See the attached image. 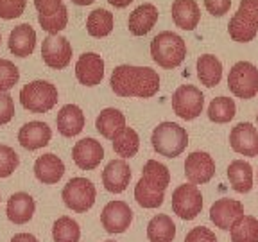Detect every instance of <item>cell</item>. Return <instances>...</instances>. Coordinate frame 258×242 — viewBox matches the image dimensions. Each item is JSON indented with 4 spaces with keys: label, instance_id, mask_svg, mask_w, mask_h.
Listing matches in <instances>:
<instances>
[{
    "label": "cell",
    "instance_id": "obj_1",
    "mask_svg": "<svg viewBox=\"0 0 258 242\" xmlns=\"http://www.w3.org/2000/svg\"><path fill=\"white\" fill-rule=\"evenodd\" d=\"M109 85L118 97H138L151 99L160 90V76L151 67L118 65L111 72Z\"/></svg>",
    "mask_w": 258,
    "mask_h": 242
},
{
    "label": "cell",
    "instance_id": "obj_2",
    "mask_svg": "<svg viewBox=\"0 0 258 242\" xmlns=\"http://www.w3.org/2000/svg\"><path fill=\"white\" fill-rule=\"evenodd\" d=\"M151 56L161 69H176L186 57V43L176 32L163 31L151 41Z\"/></svg>",
    "mask_w": 258,
    "mask_h": 242
},
{
    "label": "cell",
    "instance_id": "obj_3",
    "mask_svg": "<svg viewBox=\"0 0 258 242\" xmlns=\"http://www.w3.org/2000/svg\"><path fill=\"white\" fill-rule=\"evenodd\" d=\"M151 144L158 154L165 158H177L188 145V133L176 122H161L153 129Z\"/></svg>",
    "mask_w": 258,
    "mask_h": 242
},
{
    "label": "cell",
    "instance_id": "obj_4",
    "mask_svg": "<svg viewBox=\"0 0 258 242\" xmlns=\"http://www.w3.org/2000/svg\"><path fill=\"white\" fill-rule=\"evenodd\" d=\"M20 102L31 113H47L57 104V88L48 81H32L20 90Z\"/></svg>",
    "mask_w": 258,
    "mask_h": 242
},
{
    "label": "cell",
    "instance_id": "obj_5",
    "mask_svg": "<svg viewBox=\"0 0 258 242\" xmlns=\"http://www.w3.org/2000/svg\"><path fill=\"white\" fill-rule=\"evenodd\" d=\"M228 88L237 99L249 101L258 95V69L249 61H238L228 74Z\"/></svg>",
    "mask_w": 258,
    "mask_h": 242
},
{
    "label": "cell",
    "instance_id": "obj_6",
    "mask_svg": "<svg viewBox=\"0 0 258 242\" xmlns=\"http://www.w3.org/2000/svg\"><path fill=\"white\" fill-rule=\"evenodd\" d=\"M63 203L69 206L76 214H85L95 205L97 190L90 179L86 177H72L67 185H64L63 192H61Z\"/></svg>",
    "mask_w": 258,
    "mask_h": 242
},
{
    "label": "cell",
    "instance_id": "obj_7",
    "mask_svg": "<svg viewBox=\"0 0 258 242\" xmlns=\"http://www.w3.org/2000/svg\"><path fill=\"white\" fill-rule=\"evenodd\" d=\"M205 95L194 85H181L172 93V109L183 120H194L203 113Z\"/></svg>",
    "mask_w": 258,
    "mask_h": 242
},
{
    "label": "cell",
    "instance_id": "obj_8",
    "mask_svg": "<svg viewBox=\"0 0 258 242\" xmlns=\"http://www.w3.org/2000/svg\"><path fill=\"white\" fill-rule=\"evenodd\" d=\"M203 210V194L198 185L185 183L172 192V212L183 221H192Z\"/></svg>",
    "mask_w": 258,
    "mask_h": 242
},
{
    "label": "cell",
    "instance_id": "obj_9",
    "mask_svg": "<svg viewBox=\"0 0 258 242\" xmlns=\"http://www.w3.org/2000/svg\"><path fill=\"white\" fill-rule=\"evenodd\" d=\"M41 57L47 67L63 70L72 61V45L61 34H48L41 45Z\"/></svg>",
    "mask_w": 258,
    "mask_h": 242
},
{
    "label": "cell",
    "instance_id": "obj_10",
    "mask_svg": "<svg viewBox=\"0 0 258 242\" xmlns=\"http://www.w3.org/2000/svg\"><path fill=\"white\" fill-rule=\"evenodd\" d=\"M244 215H246L244 205L237 199L222 198L210 206V221L214 222L219 230L224 231H230Z\"/></svg>",
    "mask_w": 258,
    "mask_h": 242
},
{
    "label": "cell",
    "instance_id": "obj_11",
    "mask_svg": "<svg viewBox=\"0 0 258 242\" xmlns=\"http://www.w3.org/2000/svg\"><path fill=\"white\" fill-rule=\"evenodd\" d=\"M185 176L192 185H205L215 176V160L206 151H194L185 160Z\"/></svg>",
    "mask_w": 258,
    "mask_h": 242
},
{
    "label": "cell",
    "instance_id": "obj_12",
    "mask_svg": "<svg viewBox=\"0 0 258 242\" xmlns=\"http://www.w3.org/2000/svg\"><path fill=\"white\" fill-rule=\"evenodd\" d=\"M101 222L108 233H124L133 222V210L124 201H109L102 210Z\"/></svg>",
    "mask_w": 258,
    "mask_h": 242
},
{
    "label": "cell",
    "instance_id": "obj_13",
    "mask_svg": "<svg viewBox=\"0 0 258 242\" xmlns=\"http://www.w3.org/2000/svg\"><path fill=\"white\" fill-rule=\"evenodd\" d=\"M230 145L242 156H258V128L251 122H238L230 131Z\"/></svg>",
    "mask_w": 258,
    "mask_h": 242
},
{
    "label": "cell",
    "instance_id": "obj_14",
    "mask_svg": "<svg viewBox=\"0 0 258 242\" xmlns=\"http://www.w3.org/2000/svg\"><path fill=\"white\" fill-rule=\"evenodd\" d=\"M72 158L74 163L79 169L93 170L101 165V161L104 160V147L95 138H83V140L76 142V145H74Z\"/></svg>",
    "mask_w": 258,
    "mask_h": 242
},
{
    "label": "cell",
    "instance_id": "obj_15",
    "mask_svg": "<svg viewBox=\"0 0 258 242\" xmlns=\"http://www.w3.org/2000/svg\"><path fill=\"white\" fill-rule=\"evenodd\" d=\"M76 77L83 86L101 85L104 77V59L97 52H85L76 63Z\"/></svg>",
    "mask_w": 258,
    "mask_h": 242
},
{
    "label": "cell",
    "instance_id": "obj_16",
    "mask_svg": "<svg viewBox=\"0 0 258 242\" xmlns=\"http://www.w3.org/2000/svg\"><path fill=\"white\" fill-rule=\"evenodd\" d=\"M131 182V169L125 160H111L102 170V185L108 192L120 194Z\"/></svg>",
    "mask_w": 258,
    "mask_h": 242
},
{
    "label": "cell",
    "instance_id": "obj_17",
    "mask_svg": "<svg viewBox=\"0 0 258 242\" xmlns=\"http://www.w3.org/2000/svg\"><path fill=\"white\" fill-rule=\"evenodd\" d=\"M50 138H52V129L48 128L45 122L40 120H32L24 124L20 129V133H18V142L27 151L41 149V147L48 145Z\"/></svg>",
    "mask_w": 258,
    "mask_h": 242
},
{
    "label": "cell",
    "instance_id": "obj_18",
    "mask_svg": "<svg viewBox=\"0 0 258 242\" xmlns=\"http://www.w3.org/2000/svg\"><path fill=\"white\" fill-rule=\"evenodd\" d=\"M85 124H86L85 113H83V109L77 104L63 106L56 117L57 131L67 138L77 137L85 129Z\"/></svg>",
    "mask_w": 258,
    "mask_h": 242
},
{
    "label": "cell",
    "instance_id": "obj_19",
    "mask_svg": "<svg viewBox=\"0 0 258 242\" xmlns=\"http://www.w3.org/2000/svg\"><path fill=\"white\" fill-rule=\"evenodd\" d=\"M158 8L154 4H142L127 18V29L133 36H145L147 32L153 31L158 22Z\"/></svg>",
    "mask_w": 258,
    "mask_h": 242
},
{
    "label": "cell",
    "instance_id": "obj_20",
    "mask_svg": "<svg viewBox=\"0 0 258 242\" xmlns=\"http://www.w3.org/2000/svg\"><path fill=\"white\" fill-rule=\"evenodd\" d=\"M170 13L176 27L183 31H194L201 22V9L196 0H174Z\"/></svg>",
    "mask_w": 258,
    "mask_h": 242
},
{
    "label": "cell",
    "instance_id": "obj_21",
    "mask_svg": "<svg viewBox=\"0 0 258 242\" xmlns=\"http://www.w3.org/2000/svg\"><path fill=\"white\" fill-rule=\"evenodd\" d=\"M9 50L18 57H27L34 52L36 47V31L31 27L29 24H20L16 25L9 34Z\"/></svg>",
    "mask_w": 258,
    "mask_h": 242
},
{
    "label": "cell",
    "instance_id": "obj_22",
    "mask_svg": "<svg viewBox=\"0 0 258 242\" xmlns=\"http://www.w3.org/2000/svg\"><path fill=\"white\" fill-rule=\"evenodd\" d=\"M64 163L59 156L52 153H47L34 161V176L40 179L43 185H54L63 177Z\"/></svg>",
    "mask_w": 258,
    "mask_h": 242
},
{
    "label": "cell",
    "instance_id": "obj_23",
    "mask_svg": "<svg viewBox=\"0 0 258 242\" xmlns=\"http://www.w3.org/2000/svg\"><path fill=\"white\" fill-rule=\"evenodd\" d=\"M36 203L27 192H16L8 199V219L15 224H25L32 219Z\"/></svg>",
    "mask_w": 258,
    "mask_h": 242
},
{
    "label": "cell",
    "instance_id": "obj_24",
    "mask_svg": "<svg viewBox=\"0 0 258 242\" xmlns=\"http://www.w3.org/2000/svg\"><path fill=\"white\" fill-rule=\"evenodd\" d=\"M228 179L235 192L247 194L253 189V167L244 160H233L228 165Z\"/></svg>",
    "mask_w": 258,
    "mask_h": 242
},
{
    "label": "cell",
    "instance_id": "obj_25",
    "mask_svg": "<svg viewBox=\"0 0 258 242\" xmlns=\"http://www.w3.org/2000/svg\"><path fill=\"white\" fill-rule=\"evenodd\" d=\"M142 182L154 192H165L170 185V170L156 160H149L142 170Z\"/></svg>",
    "mask_w": 258,
    "mask_h": 242
},
{
    "label": "cell",
    "instance_id": "obj_26",
    "mask_svg": "<svg viewBox=\"0 0 258 242\" xmlns=\"http://www.w3.org/2000/svg\"><path fill=\"white\" fill-rule=\"evenodd\" d=\"M198 79L206 88H214L222 79V63L214 54H203L198 59Z\"/></svg>",
    "mask_w": 258,
    "mask_h": 242
},
{
    "label": "cell",
    "instance_id": "obj_27",
    "mask_svg": "<svg viewBox=\"0 0 258 242\" xmlns=\"http://www.w3.org/2000/svg\"><path fill=\"white\" fill-rule=\"evenodd\" d=\"M97 131L108 140H113V137L125 128V117L120 109L115 108H106L99 113V117L95 120Z\"/></svg>",
    "mask_w": 258,
    "mask_h": 242
},
{
    "label": "cell",
    "instance_id": "obj_28",
    "mask_svg": "<svg viewBox=\"0 0 258 242\" xmlns=\"http://www.w3.org/2000/svg\"><path fill=\"white\" fill-rule=\"evenodd\" d=\"M149 242H172L176 238V224L165 214H158L147 224Z\"/></svg>",
    "mask_w": 258,
    "mask_h": 242
},
{
    "label": "cell",
    "instance_id": "obj_29",
    "mask_svg": "<svg viewBox=\"0 0 258 242\" xmlns=\"http://www.w3.org/2000/svg\"><path fill=\"white\" fill-rule=\"evenodd\" d=\"M113 151L122 158V160H127V158L137 156L138 149H140V137L135 131L133 128H127L125 126L122 131H118L111 140Z\"/></svg>",
    "mask_w": 258,
    "mask_h": 242
},
{
    "label": "cell",
    "instance_id": "obj_30",
    "mask_svg": "<svg viewBox=\"0 0 258 242\" xmlns=\"http://www.w3.org/2000/svg\"><path fill=\"white\" fill-rule=\"evenodd\" d=\"M115 27V16L108 9H93L86 18V31L93 38H104Z\"/></svg>",
    "mask_w": 258,
    "mask_h": 242
},
{
    "label": "cell",
    "instance_id": "obj_31",
    "mask_svg": "<svg viewBox=\"0 0 258 242\" xmlns=\"http://www.w3.org/2000/svg\"><path fill=\"white\" fill-rule=\"evenodd\" d=\"M228 34L237 43H249L258 34V25L244 18L240 13H235L231 16L230 24H228Z\"/></svg>",
    "mask_w": 258,
    "mask_h": 242
},
{
    "label": "cell",
    "instance_id": "obj_32",
    "mask_svg": "<svg viewBox=\"0 0 258 242\" xmlns=\"http://www.w3.org/2000/svg\"><path fill=\"white\" fill-rule=\"evenodd\" d=\"M208 118L215 124H228L230 120H233L235 113H237V106L235 101L230 97H215L214 101L208 106Z\"/></svg>",
    "mask_w": 258,
    "mask_h": 242
},
{
    "label": "cell",
    "instance_id": "obj_33",
    "mask_svg": "<svg viewBox=\"0 0 258 242\" xmlns=\"http://www.w3.org/2000/svg\"><path fill=\"white\" fill-rule=\"evenodd\" d=\"M231 242H258V219L244 215L230 230Z\"/></svg>",
    "mask_w": 258,
    "mask_h": 242
},
{
    "label": "cell",
    "instance_id": "obj_34",
    "mask_svg": "<svg viewBox=\"0 0 258 242\" xmlns=\"http://www.w3.org/2000/svg\"><path fill=\"white\" fill-rule=\"evenodd\" d=\"M38 22H40L41 29L48 34H59L69 24V9L67 6H61L59 9L52 13H38Z\"/></svg>",
    "mask_w": 258,
    "mask_h": 242
},
{
    "label": "cell",
    "instance_id": "obj_35",
    "mask_svg": "<svg viewBox=\"0 0 258 242\" xmlns=\"http://www.w3.org/2000/svg\"><path fill=\"white\" fill-rule=\"evenodd\" d=\"M52 237L54 242H79L81 238V228L77 221L72 217H59L52 226Z\"/></svg>",
    "mask_w": 258,
    "mask_h": 242
},
{
    "label": "cell",
    "instance_id": "obj_36",
    "mask_svg": "<svg viewBox=\"0 0 258 242\" xmlns=\"http://www.w3.org/2000/svg\"><path fill=\"white\" fill-rule=\"evenodd\" d=\"M135 199L142 208H158L163 205L165 201V192H154L149 187H145L142 179H138V183L135 185Z\"/></svg>",
    "mask_w": 258,
    "mask_h": 242
},
{
    "label": "cell",
    "instance_id": "obj_37",
    "mask_svg": "<svg viewBox=\"0 0 258 242\" xmlns=\"http://www.w3.org/2000/svg\"><path fill=\"white\" fill-rule=\"evenodd\" d=\"M20 79V72L13 61L0 59V92H9Z\"/></svg>",
    "mask_w": 258,
    "mask_h": 242
},
{
    "label": "cell",
    "instance_id": "obj_38",
    "mask_svg": "<svg viewBox=\"0 0 258 242\" xmlns=\"http://www.w3.org/2000/svg\"><path fill=\"white\" fill-rule=\"evenodd\" d=\"M20 163V158L9 145H0V177H9Z\"/></svg>",
    "mask_w": 258,
    "mask_h": 242
},
{
    "label": "cell",
    "instance_id": "obj_39",
    "mask_svg": "<svg viewBox=\"0 0 258 242\" xmlns=\"http://www.w3.org/2000/svg\"><path fill=\"white\" fill-rule=\"evenodd\" d=\"M27 0H0V18L15 20L24 13Z\"/></svg>",
    "mask_w": 258,
    "mask_h": 242
},
{
    "label": "cell",
    "instance_id": "obj_40",
    "mask_svg": "<svg viewBox=\"0 0 258 242\" xmlns=\"http://www.w3.org/2000/svg\"><path fill=\"white\" fill-rule=\"evenodd\" d=\"M15 117V101L8 92H0V126L8 124Z\"/></svg>",
    "mask_w": 258,
    "mask_h": 242
},
{
    "label": "cell",
    "instance_id": "obj_41",
    "mask_svg": "<svg viewBox=\"0 0 258 242\" xmlns=\"http://www.w3.org/2000/svg\"><path fill=\"white\" fill-rule=\"evenodd\" d=\"M185 242H219V240L210 228L198 226V228H192V230L186 233Z\"/></svg>",
    "mask_w": 258,
    "mask_h": 242
},
{
    "label": "cell",
    "instance_id": "obj_42",
    "mask_svg": "<svg viewBox=\"0 0 258 242\" xmlns=\"http://www.w3.org/2000/svg\"><path fill=\"white\" fill-rule=\"evenodd\" d=\"M237 13L258 25V0H240Z\"/></svg>",
    "mask_w": 258,
    "mask_h": 242
},
{
    "label": "cell",
    "instance_id": "obj_43",
    "mask_svg": "<svg viewBox=\"0 0 258 242\" xmlns=\"http://www.w3.org/2000/svg\"><path fill=\"white\" fill-rule=\"evenodd\" d=\"M205 8L212 16L221 18V16H224L226 13L230 11L231 0H205Z\"/></svg>",
    "mask_w": 258,
    "mask_h": 242
},
{
    "label": "cell",
    "instance_id": "obj_44",
    "mask_svg": "<svg viewBox=\"0 0 258 242\" xmlns=\"http://www.w3.org/2000/svg\"><path fill=\"white\" fill-rule=\"evenodd\" d=\"M63 6L61 0H34V8L38 9V13H52L56 9H59Z\"/></svg>",
    "mask_w": 258,
    "mask_h": 242
},
{
    "label": "cell",
    "instance_id": "obj_45",
    "mask_svg": "<svg viewBox=\"0 0 258 242\" xmlns=\"http://www.w3.org/2000/svg\"><path fill=\"white\" fill-rule=\"evenodd\" d=\"M11 242H38V238L31 233H18L11 238Z\"/></svg>",
    "mask_w": 258,
    "mask_h": 242
},
{
    "label": "cell",
    "instance_id": "obj_46",
    "mask_svg": "<svg viewBox=\"0 0 258 242\" xmlns=\"http://www.w3.org/2000/svg\"><path fill=\"white\" fill-rule=\"evenodd\" d=\"M109 6H113V8H117V9H122V8H127L133 0H108Z\"/></svg>",
    "mask_w": 258,
    "mask_h": 242
},
{
    "label": "cell",
    "instance_id": "obj_47",
    "mask_svg": "<svg viewBox=\"0 0 258 242\" xmlns=\"http://www.w3.org/2000/svg\"><path fill=\"white\" fill-rule=\"evenodd\" d=\"M72 2L76 6H90V4H93L95 0H72Z\"/></svg>",
    "mask_w": 258,
    "mask_h": 242
},
{
    "label": "cell",
    "instance_id": "obj_48",
    "mask_svg": "<svg viewBox=\"0 0 258 242\" xmlns=\"http://www.w3.org/2000/svg\"><path fill=\"white\" fill-rule=\"evenodd\" d=\"M106 242H115V240H106Z\"/></svg>",
    "mask_w": 258,
    "mask_h": 242
},
{
    "label": "cell",
    "instance_id": "obj_49",
    "mask_svg": "<svg viewBox=\"0 0 258 242\" xmlns=\"http://www.w3.org/2000/svg\"><path fill=\"white\" fill-rule=\"evenodd\" d=\"M256 120H258V113H256Z\"/></svg>",
    "mask_w": 258,
    "mask_h": 242
},
{
    "label": "cell",
    "instance_id": "obj_50",
    "mask_svg": "<svg viewBox=\"0 0 258 242\" xmlns=\"http://www.w3.org/2000/svg\"><path fill=\"white\" fill-rule=\"evenodd\" d=\"M0 41H2V36H0Z\"/></svg>",
    "mask_w": 258,
    "mask_h": 242
}]
</instances>
